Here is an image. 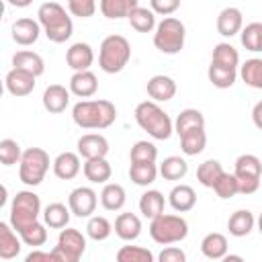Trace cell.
<instances>
[{
    "instance_id": "6da1fadb",
    "label": "cell",
    "mask_w": 262,
    "mask_h": 262,
    "mask_svg": "<svg viewBox=\"0 0 262 262\" xmlns=\"http://www.w3.org/2000/svg\"><path fill=\"white\" fill-rule=\"evenodd\" d=\"M72 119L80 129H106L117 119V108L111 100H80L72 108Z\"/></svg>"
},
{
    "instance_id": "7a4b0ae2",
    "label": "cell",
    "mask_w": 262,
    "mask_h": 262,
    "mask_svg": "<svg viewBox=\"0 0 262 262\" xmlns=\"http://www.w3.org/2000/svg\"><path fill=\"white\" fill-rule=\"evenodd\" d=\"M39 25L51 43H66L74 33V23L59 2H43L37 10Z\"/></svg>"
},
{
    "instance_id": "3957f363",
    "label": "cell",
    "mask_w": 262,
    "mask_h": 262,
    "mask_svg": "<svg viewBox=\"0 0 262 262\" xmlns=\"http://www.w3.org/2000/svg\"><path fill=\"white\" fill-rule=\"evenodd\" d=\"M135 121L137 125L154 139H170V135L174 133V123L170 119V115L154 100H143L135 106Z\"/></svg>"
},
{
    "instance_id": "277c9868",
    "label": "cell",
    "mask_w": 262,
    "mask_h": 262,
    "mask_svg": "<svg viewBox=\"0 0 262 262\" xmlns=\"http://www.w3.org/2000/svg\"><path fill=\"white\" fill-rule=\"evenodd\" d=\"M131 59V45L123 35H108L100 43L98 66L104 74H119Z\"/></svg>"
},
{
    "instance_id": "5b68a950",
    "label": "cell",
    "mask_w": 262,
    "mask_h": 262,
    "mask_svg": "<svg viewBox=\"0 0 262 262\" xmlns=\"http://www.w3.org/2000/svg\"><path fill=\"white\" fill-rule=\"evenodd\" d=\"M41 215V199L33 190H20L10 203V225L16 233L37 223Z\"/></svg>"
},
{
    "instance_id": "8992f818",
    "label": "cell",
    "mask_w": 262,
    "mask_h": 262,
    "mask_svg": "<svg viewBox=\"0 0 262 262\" xmlns=\"http://www.w3.org/2000/svg\"><path fill=\"white\" fill-rule=\"evenodd\" d=\"M149 235H151V239L156 244H162V246L178 244V242H182L188 235V223L180 215L162 213L160 217L151 219V223H149Z\"/></svg>"
},
{
    "instance_id": "52a82bcc",
    "label": "cell",
    "mask_w": 262,
    "mask_h": 262,
    "mask_svg": "<svg viewBox=\"0 0 262 262\" xmlns=\"http://www.w3.org/2000/svg\"><path fill=\"white\" fill-rule=\"evenodd\" d=\"M186 39V29L180 18L176 16H166L158 23L156 33H154V45L158 51L166 55H174L184 47Z\"/></svg>"
},
{
    "instance_id": "ba28073f",
    "label": "cell",
    "mask_w": 262,
    "mask_h": 262,
    "mask_svg": "<svg viewBox=\"0 0 262 262\" xmlns=\"http://www.w3.org/2000/svg\"><path fill=\"white\" fill-rule=\"evenodd\" d=\"M49 154L43 147H29L23 151L20 164H18V178L27 186H37L45 180V174L49 170Z\"/></svg>"
},
{
    "instance_id": "9c48e42d",
    "label": "cell",
    "mask_w": 262,
    "mask_h": 262,
    "mask_svg": "<svg viewBox=\"0 0 262 262\" xmlns=\"http://www.w3.org/2000/svg\"><path fill=\"white\" fill-rule=\"evenodd\" d=\"M233 176L239 186V194H254L260 188L262 178V162L254 154H242L235 160Z\"/></svg>"
},
{
    "instance_id": "30bf717a",
    "label": "cell",
    "mask_w": 262,
    "mask_h": 262,
    "mask_svg": "<svg viewBox=\"0 0 262 262\" xmlns=\"http://www.w3.org/2000/svg\"><path fill=\"white\" fill-rule=\"evenodd\" d=\"M86 250V237L82 235L80 229L66 227L57 235V244L51 250L57 262H80L82 254Z\"/></svg>"
},
{
    "instance_id": "8fae6325",
    "label": "cell",
    "mask_w": 262,
    "mask_h": 262,
    "mask_svg": "<svg viewBox=\"0 0 262 262\" xmlns=\"http://www.w3.org/2000/svg\"><path fill=\"white\" fill-rule=\"evenodd\" d=\"M96 205H98V194L90 186H78L68 196V207H70L72 215H76V217L90 219L92 213L96 211Z\"/></svg>"
},
{
    "instance_id": "7c38bea8",
    "label": "cell",
    "mask_w": 262,
    "mask_h": 262,
    "mask_svg": "<svg viewBox=\"0 0 262 262\" xmlns=\"http://www.w3.org/2000/svg\"><path fill=\"white\" fill-rule=\"evenodd\" d=\"M108 154V141L100 133H84L78 139V156L84 160H94V158H106Z\"/></svg>"
},
{
    "instance_id": "4fadbf2b",
    "label": "cell",
    "mask_w": 262,
    "mask_h": 262,
    "mask_svg": "<svg viewBox=\"0 0 262 262\" xmlns=\"http://www.w3.org/2000/svg\"><path fill=\"white\" fill-rule=\"evenodd\" d=\"M41 35V25L39 20H33L29 16H23L18 20L12 23V41L27 47V45H33Z\"/></svg>"
},
{
    "instance_id": "5bb4252c",
    "label": "cell",
    "mask_w": 262,
    "mask_h": 262,
    "mask_svg": "<svg viewBox=\"0 0 262 262\" xmlns=\"http://www.w3.org/2000/svg\"><path fill=\"white\" fill-rule=\"evenodd\" d=\"M66 61L74 72H88L92 61H94V51L88 43H74L70 45V49L66 51Z\"/></svg>"
},
{
    "instance_id": "9a60e30c",
    "label": "cell",
    "mask_w": 262,
    "mask_h": 262,
    "mask_svg": "<svg viewBox=\"0 0 262 262\" xmlns=\"http://www.w3.org/2000/svg\"><path fill=\"white\" fill-rule=\"evenodd\" d=\"M149 98L154 102H166V100H172L174 94H176V82L170 78V76H164V74H158V76H151L147 80V86H145Z\"/></svg>"
},
{
    "instance_id": "2e32d148",
    "label": "cell",
    "mask_w": 262,
    "mask_h": 262,
    "mask_svg": "<svg viewBox=\"0 0 262 262\" xmlns=\"http://www.w3.org/2000/svg\"><path fill=\"white\" fill-rule=\"evenodd\" d=\"M70 88H66V86H61V84H51V86H47L45 88V92H43V106H45V111H49L51 115H59V113H63L66 108H68V104H70Z\"/></svg>"
},
{
    "instance_id": "e0dca14e",
    "label": "cell",
    "mask_w": 262,
    "mask_h": 262,
    "mask_svg": "<svg viewBox=\"0 0 262 262\" xmlns=\"http://www.w3.org/2000/svg\"><path fill=\"white\" fill-rule=\"evenodd\" d=\"M35 76L12 68L4 78V86L12 96H29L35 90Z\"/></svg>"
},
{
    "instance_id": "ac0fdd59",
    "label": "cell",
    "mask_w": 262,
    "mask_h": 262,
    "mask_svg": "<svg viewBox=\"0 0 262 262\" xmlns=\"http://www.w3.org/2000/svg\"><path fill=\"white\" fill-rule=\"evenodd\" d=\"M53 174L59 178V180H72L80 174L82 166L80 164V156L74 154V151H61L55 160H53Z\"/></svg>"
},
{
    "instance_id": "d6986e66",
    "label": "cell",
    "mask_w": 262,
    "mask_h": 262,
    "mask_svg": "<svg viewBox=\"0 0 262 262\" xmlns=\"http://www.w3.org/2000/svg\"><path fill=\"white\" fill-rule=\"evenodd\" d=\"M242 25H244V16L242 10L235 6H227L217 14V33L223 37H233L242 33Z\"/></svg>"
},
{
    "instance_id": "ffe728a7",
    "label": "cell",
    "mask_w": 262,
    "mask_h": 262,
    "mask_svg": "<svg viewBox=\"0 0 262 262\" xmlns=\"http://www.w3.org/2000/svg\"><path fill=\"white\" fill-rule=\"evenodd\" d=\"M12 68L39 78L45 72V61H43V57L39 53L29 51V49H20V51H16L12 55Z\"/></svg>"
},
{
    "instance_id": "44dd1931",
    "label": "cell",
    "mask_w": 262,
    "mask_h": 262,
    "mask_svg": "<svg viewBox=\"0 0 262 262\" xmlns=\"http://www.w3.org/2000/svg\"><path fill=\"white\" fill-rule=\"evenodd\" d=\"M98 90V80L96 76L88 70V72H74L70 78V92L78 98H90L94 96Z\"/></svg>"
},
{
    "instance_id": "7402d4cb",
    "label": "cell",
    "mask_w": 262,
    "mask_h": 262,
    "mask_svg": "<svg viewBox=\"0 0 262 262\" xmlns=\"http://www.w3.org/2000/svg\"><path fill=\"white\" fill-rule=\"evenodd\" d=\"M168 203L176 213H186L190 209H194L196 205V192L192 186L188 184H176L170 194H168Z\"/></svg>"
},
{
    "instance_id": "603a6c76",
    "label": "cell",
    "mask_w": 262,
    "mask_h": 262,
    "mask_svg": "<svg viewBox=\"0 0 262 262\" xmlns=\"http://www.w3.org/2000/svg\"><path fill=\"white\" fill-rule=\"evenodd\" d=\"M115 233L123 242H133L141 233V219L135 213H119L115 219Z\"/></svg>"
},
{
    "instance_id": "cb8c5ba5",
    "label": "cell",
    "mask_w": 262,
    "mask_h": 262,
    "mask_svg": "<svg viewBox=\"0 0 262 262\" xmlns=\"http://www.w3.org/2000/svg\"><path fill=\"white\" fill-rule=\"evenodd\" d=\"M20 235L12 229L10 223H0V258L12 260L20 254Z\"/></svg>"
},
{
    "instance_id": "d4e9b609",
    "label": "cell",
    "mask_w": 262,
    "mask_h": 262,
    "mask_svg": "<svg viewBox=\"0 0 262 262\" xmlns=\"http://www.w3.org/2000/svg\"><path fill=\"white\" fill-rule=\"evenodd\" d=\"M256 225V217L248 209H237L227 219V229L233 237H246Z\"/></svg>"
},
{
    "instance_id": "484cf974",
    "label": "cell",
    "mask_w": 262,
    "mask_h": 262,
    "mask_svg": "<svg viewBox=\"0 0 262 262\" xmlns=\"http://www.w3.org/2000/svg\"><path fill=\"white\" fill-rule=\"evenodd\" d=\"M82 172H84L86 180H90L92 184H106V180H111L113 168L106 158H94V160L84 162Z\"/></svg>"
},
{
    "instance_id": "4316f807",
    "label": "cell",
    "mask_w": 262,
    "mask_h": 262,
    "mask_svg": "<svg viewBox=\"0 0 262 262\" xmlns=\"http://www.w3.org/2000/svg\"><path fill=\"white\" fill-rule=\"evenodd\" d=\"M70 217H72V211L63 203H49L43 209V221L51 229H59V231L66 229L70 223Z\"/></svg>"
},
{
    "instance_id": "83f0119b",
    "label": "cell",
    "mask_w": 262,
    "mask_h": 262,
    "mask_svg": "<svg viewBox=\"0 0 262 262\" xmlns=\"http://www.w3.org/2000/svg\"><path fill=\"white\" fill-rule=\"evenodd\" d=\"M201 252L209 260H221L223 256H227V237L219 231L207 233L201 242Z\"/></svg>"
},
{
    "instance_id": "f1b7e54d",
    "label": "cell",
    "mask_w": 262,
    "mask_h": 262,
    "mask_svg": "<svg viewBox=\"0 0 262 262\" xmlns=\"http://www.w3.org/2000/svg\"><path fill=\"white\" fill-rule=\"evenodd\" d=\"M164 207H166V199L160 190H145L139 199V213L147 219H156L164 213Z\"/></svg>"
},
{
    "instance_id": "f546056e",
    "label": "cell",
    "mask_w": 262,
    "mask_h": 262,
    "mask_svg": "<svg viewBox=\"0 0 262 262\" xmlns=\"http://www.w3.org/2000/svg\"><path fill=\"white\" fill-rule=\"evenodd\" d=\"M192 129H205L203 113L199 108H184V111H180V115L174 121V133H178V137H180V135H184V133H188Z\"/></svg>"
},
{
    "instance_id": "4dcf8cb0",
    "label": "cell",
    "mask_w": 262,
    "mask_h": 262,
    "mask_svg": "<svg viewBox=\"0 0 262 262\" xmlns=\"http://www.w3.org/2000/svg\"><path fill=\"white\" fill-rule=\"evenodd\" d=\"M139 6L137 0H100L98 8L106 18H129V14Z\"/></svg>"
},
{
    "instance_id": "1f68e13d",
    "label": "cell",
    "mask_w": 262,
    "mask_h": 262,
    "mask_svg": "<svg viewBox=\"0 0 262 262\" xmlns=\"http://www.w3.org/2000/svg\"><path fill=\"white\" fill-rule=\"evenodd\" d=\"M211 63L215 66H221V68H227V70H237L239 66V53L233 45L229 43H217L213 47V57H211Z\"/></svg>"
},
{
    "instance_id": "d6a6232c",
    "label": "cell",
    "mask_w": 262,
    "mask_h": 262,
    "mask_svg": "<svg viewBox=\"0 0 262 262\" xmlns=\"http://www.w3.org/2000/svg\"><path fill=\"white\" fill-rule=\"evenodd\" d=\"M127 201V194H125V188L117 182H106L102 192H100V205L106 209V211H119L123 209Z\"/></svg>"
},
{
    "instance_id": "836d02e7",
    "label": "cell",
    "mask_w": 262,
    "mask_h": 262,
    "mask_svg": "<svg viewBox=\"0 0 262 262\" xmlns=\"http://www.w3.org/2000/svg\"><path fill=\"white\" fill-rule=\"evenodd\" d=\"M239 78L244 80L246 86L262 90V57H252L246 59L239 66Z\"/></svg>"
},
{
    "instance_id": "e575fe53",
    "label": "cell",
    "mask_w": 262,
    "mask_h": 262,
    "mask_svg": "<svg viewBox=\"0 0 262 262\" xmlns=\"http://www.w3.org/2000/svg\"><path fill=\"white\" fill-rule=\"evenodd\" d=\"M158 174H160V170H158L156 162H139V164L129 166V178L137 186H149L158 178Z\"/></svg>"
},
{
    "instance_id": "d590c367",
    "label": "cell",
    "mask_w": 262,
    "mask_h": 262,
    "mask_svg": "<svg viewBox=\"0 0 262 262\" xmlns=\"http://www.w3.org/2000/svg\"><path fill=\"white\" fill-rule=\"evenodd\" d=\"M129 25L137 31V33H151L158 25H156V14L151 8L147 6H137L131 14H129Z\"/></svg>"
},
{
    "instance_id": "8d00e7d4",
    "label": "cell",
    "mask_w": 262,
    "mask_h": 262,
    "mask_svg": "<svg viewBox=\"0 0 262 262\" xmlns=\"http://www.w3.org/2000/svg\"><path fill=\"white\" fill-rule=\"evenodd\" d=\"M207 145V133L205 129H192L184 135H180V149L184 156H199Z\"/></svg>"
},
{
    "instance_id": "74e56055",
    "label": "cell",
    "mask_w": 262,
    "mask_h": 262,
    "mask_svg": "<svg viewBox=\"0 0 262 262\" xmlns=\"http://www.w3.org/2000/svg\"><path fill=\"white\" fill-rule=\"evenodd\" d=\"M223 166L219 160H205L199 168H196V180L207 186V188H213L217 184V180L223 176Z\"/></svg>"
},
{
    "instance_id": "f35d334b",
    "label": "cell",
    "mask_w": 262,
    "mask_h": 262,
    "mask_svg": "<svg viewBox=\"0 0 262 262\" xmlns=\"http://www.w3.org/2000/svg\"><path fill=\"white\" fill-rule=\"evenodd\" d=\"M160 174L164 180H180L186 176L188 172V164L184 158L180 156H170V158H164V162L160 164Z\"/></svg>"
},
{
    "instance_id": "ab89813d",
    "label": "cell",
    "mask_w": 262,
    "mask_h": 262,
    "mask_svg": "<svg viewBox=\"0 0 262 262\" xmlns=\"http://www.w3.org/2000/svg\"><path fill=\"white\" fill-rule=\"evenodd\" d=\"M207 76H209V82L215 86V88H231L237 80V70H227V68H221V66H215L211 63L209 70H207Z\"/></svg>"
},
{
    "instance_id": "60d3db41",
    "label": "cell",
    "mask_w": 262,
    "mask_h": 262,
    "mask_svg": "<svg viewBox=\"0 0 262 262\" xmlns=\"http://www.w3.org/2000/svg\"><path fill=\"white\" fill-rule=\"evenodd\" d=\"M113 233V225L106 217L102 215H92L86 223V235L94 242H104L108 235Z\"/></svg>"
},
{
    "instance_id": "b9f144b4",
    "label": "cell",
    "mask_w": 262,
    "mask_h": 262,
    "mask_svg": "<svg viewBox=\"0 0 262 262\" xmlns=\"http://www.w3.org/2000/svg\"><path fill=\"white\" fill-rule=\"evenodd\" d=\"M117 262H154V254L143 246H121Z\"/></svg>"
},
{
    "instance_id": "7bdbcfd3",
    "label": "cell",
    "mask_w": 262,
    "mask_h": 262,
    "mask_svg": "<svg viewBox=\"0 0 262 262\" xmlns=\"http://www.w3.org/2000/svg\"><path fill=\"white\" fill-rule=\"evenodd\" d=\"M242 45L248 51H262V23H250L239 33Z\"/></svg>"
},
{
    "instance_id": "ee69618b",
    "label": "cell",
    "mask_w": 262,
    "mask_h": 262,
    "mask_svg": "<svg viewBox=\"0 0 262 262\" xmlns=\"http://www.w3.org/2000/svg\"><path fill=\"white\" fill-rule=\"evenodd\" d=\"M158 158V147L151 143V141H135L131 151H129V160L131 164H139V162H156Z\"/></svg>"
},
{
    "instance_id": "f6af8a7d",
    "label": "cell",
    "mask_w": 262,
    "mask_h": 262,
    "mask_svg": "<svg viewBox=\"0 0 262 262\" xmlns=\"http://www.w3.org/2000/svg\"><path fill=\"white\" fill-rule=\"evenodd\" d=\"M20 158H23V149L18 145V141L6 137L0 141V162L4 166H14V164H20Z\"/></svg>"
},
{
    "instance_id": "bcb514c9",
    "label": "cell",
    "mask_w": 262,
    "mask_h": 262,
    "mask_svg": "<svg viewBox=\"0 0 262 262\" xmlns=\"http://www.w3.org/2000/svg\"><path fill=\"white\" fill-rule=\"evenodd\" d=\"M18 235H20L23 244H27V246H31V248H33V246H43V244L47 242V229H45V225H43L41 221L29 225V227L23 229Z\"/></svg>"
},
{
    "instance_id": "7dc6e473",
    "label": "cell",
    "mask_w": 262,
    "mask_h": 262,
    "mask_svg": "<svg viewBox=\"0 0 262 262\" xmlns=\"http://www.w3.org/2000/svg\"><path fill=\"white\" fill-rule=\"evenodd\" d=\"M213 190H215V194H217L219 199H231V196L239 194L237 180H235V176L229 174V172H223V176L217 180V184L213 186Z\"/></svg>"
},
{
    "instance_id": "c3c4849f",
    "label": "cell",
    "mask_w": 262,
    "mask_h": 262,
    "mask_svg": "<svg viewBox=\"0 0 262 262\" xmlns=\"http://www.w3.org/2000/svg\"><path fill=\"white\" fill-rule=\"evenodd\" d=\"M96 10V2L94 0H70L68 2V12L72 16H80V18H88L92 16Z\"/></svg>"
},
{
    "instance_id": "681fc988",
    "label": "cell",
    "mask_w": 262,
    "mask_h": 262,
    "mask_svg": "<svg viewBox=\"0 0 262 262\" xmlns=\"http://www.w3.org/2000/svg\"><path fill=\"white\" fill-rule=\"evenodd\" d=\"M149 8L154 10V14L170 16L174 10L180 8V2L178 0H149Z\"/></svg>"
},
{
    "instance_id": "f907efd6",
    "label": "cell",
    "mask_w": 262,
    "mask_h": 262,
    "mask_svg": "<svg viewBox=\"0 0 262 262\" xmlns=\"http://www.w3.org/2000/svg\"><path fill=\"white\" fill-rule=\"evenodd\" d=\"M158 262H186V254L178 246H168L158 254Z\"/></svg>"
},
{
    "instance_id": "816d5d0a",
    "label": "cell",
    "mask_w": 262,
    "mask_h": 262,
    "mask_svg": "<svg viewBox=\"0 0 262 262\" xmlns=\"http://www.w3.org/2000/svg\"><path fill=\"white\" fill-rule=\"evenodd\" d=\"M25 262H57L55 256L51 252H43V250H31L25 258Z\"/></svg>"
},
{
    "instance_id": "f5cc1de1",
    "label": "cell",
    "mask_w": 262,
    "mask_h": 262,
    "mask_svg": "<svg viewBox=\"0 0 262 262\" xmlns=\"http://www.w3.org/2000/svg\"><path fill=\"white\" fill-rule=\"evenodd\" d=\"M252 121H254V125L262 131V100H258V102L254 104V108H252Z\"/></svg>"
},
{
    "instance_id": "db71d44e",
    "label": "cell",
    "mask_w": 262,
    "mask_h": 262,
    "mask_svg": "<svg viewBox=\"0 0 262 262\" xmlns=\"http://www.w3.org/2000/svg\"><path fill=\"white\" fill-rule=\"evenodd\" d=\"M221 262H246V260L239 254H227V256L221 258Z\"/></svg>"
},
{
    "instance_id": "11a10c76",
    "label": "cell",
    "mask_w": 262,
    "mask_h": 262,
    "mask_svg": "<svg viewBox=\"0 0 262 262\" xmlns=\"http://www.w3.org/2000/svg\"><path fill=\"white\" fill-rule=\"evenodd\" d=\"M10 4H14V6H27L29 4V0H8Z\"/></svg>"
},
{
    "instance_id": "9f6ffc18",
    "label": "cell",
    "mask_w": 262,
    "mask_h": 262,
    "mask_svg": "<svg viewBox=\"0 0 262 262\" xmlns=\"http://www.w3.org/2000/svg\"><path fill=\"white\" fill-rule=\"evenodd\" d=\"M256 223H258V231L262 233V213L258 215V219H256Z\"/></svg>"
}]
</instances>
